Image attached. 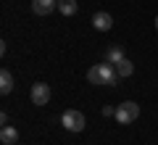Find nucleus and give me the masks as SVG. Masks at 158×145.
Wrapping results in <instances>:
<instances>
[{"instance_id": "f8f14e48", "label": "nucleus", "mask_w": 158, "mask_h": 145, "mask_svg": "<svg viewBox=\"0 0 158 145\" xmlns=\"http://www.w3.org/2000/svg\"><path fill=\"white\" fill-rule=\"evenodd\" d=\"M103 116H116V108L113 106H103Z\"/></svg>"}, {"instance_id": "39448f33", "label": "nucleus", "mask_w": 158, "mask_h": 145, "mask_svg": "<svg viewBox=\"0 0 158 145\" xmlns=\"http://www.w3.org/2000/svg\"><path fill=\"white\" fill-rule=\"evenodd\" d=\"M58 8V0H32V11L37 16H50Z\"/></svg>"}, {"instance_id": "9b49d317", "label": "nucleus", "mask_w": 158, "mask_h": 145, "mask_svg": "<svg viewBox=\"0 0 158 145\" xmlns=\"http://www.w3.org/2000/svg\"><path fill=\"white\" fill-rule=\"evenodd\" d=\"M58 13L61 16H74L77 13V0H58Z\"/></svg>"}, {"instance_id": "ddd939ff", "label": "nucleus", "mask_w": 158, "mask_h": 145, "mask_svg": "<svg viewBox=\"0 0 158 145\" xmlns=\"http://www.w3.org/2000/svg\"><path fill=\"white\" fill-rule=\"evenodd\" d=\"M156 29H158V16H156Z\"/></svg>"}, {"instance_id": "6e6552de", "label": "nucleus", "mask_w": 158, "mask_h": 145, "mask_svg": "<svg viewBox=\"0 0 158 145\" xmlns=\"http://www.w3.org/2000/svg\"><path fill=\"white\" fill-rule=\"evenodd\" d=\"M121 58H127V56H124V48H121V45H108V50H106V61L116 66Z\"/></svg>"}, {"instance_id": "f257e3e1", "label": "nucleus", "mask_w": 158, "mask_h": 145, "mask_svg": "<svg viewBox=\"0 0 158 145\" xmlns=\"http://www.w3.org/2000/svg\"><path fill=\"white\" fill-rule=\"evenodd\" d=\"M118 71H116V66L113 63H108V61H103V63H95V66L87 71V82L90 84H106V87H113V84L118 82Z\"/></svg>"}, {"instance_id": "0eeeda50", "label": "nucleus", "mask_w": 158, "mask_h": 145, "mask_svg": "<svg viewBox=\"0 0 158 145\" xmlns=\"http://www.w3.org/2000/svg\"><path fill=\"white\" fill-rule=\"evenodd\" d=\"M16 140H19V129L16 127L6 124V127L0 129V143H3V145H16Z\"/></svg>"}, {"instance_id": "20e7f679", "label": "nucleus", "mask_w": 158, "mask_h": 145, "mask_svg": "<svg viewBox=\"0 0 158 145\" xmlns=\"http://www.w3.org/2000/svg\"><path fill=\"white\" fill-rule=\"evenodd\" d=\"M50 87H48L45 82H37V84H32V90H29V98H32V103L34 106H48L50 103Z\"/></svg>"}, {"instance_id": "7ed1b4c3", "label": "nucleus", "mask_w": 158, "mask_h": 145, "mask_svg": "<svg viewBox=\"0 0 158 145\" xmlns=\"http://www.w3.org/2000/svg\"><path fill=\"white\" fill-rule=\"evenodd\" d=\"M61 124L69 129V132H82V129H85V113L77 111V108H69V111H63Z\"/></svg>"}, {"instance_id": "f03ea898", "label": "nucleus", "mask_w": 158, "mask_h": 145, "mask_svg": "<svg viewBox=\"0 0 158 145\" xmlns=\"http://www.w3.org/2000/svg\"><path fill=\"white\" fill-rule=\"evenodd\" d=\"M140 119V106L135 100H124L121 106H116V122L118 124H132Z\"/></svg>"}, {"instance_id": "423d86ee", "label": "nucleus", "mask_w": 158, "mask_h": 145, "mask_svg": "<svg viewBox=\"0 0 158 145\" xmlns=\"http://www.w3.org/2000/svg\"><path fill=\"white\" fill-rule=\"evenodd\" d=\"M92 27H95L98 32H108V29L113 27V16H111V13H106V11L95 13V16H92Z\"/></svg>"}, {"instance_id": "9d476101", "label": "nucleus", "mask_w": 158, "mask_h": 145, "mask_svg": "<svg viewBox=\"0 0 158 145\" xmlns=\"http://www.w3.org/2000/svg\"><path fill=\"white\" fill-rule=\"evenodd\" d=\"M116 71H118V77H121V79L132 77V74H135V63H132L129 58H121V61L116 63Z\"/></svg>"}, {"instance_id": "1a4fd4ad", "label": "nucleus", "mask_w": 158, "mask_h": 145, "mask_svg": "<svg viewBox=\"0 0 158 145\" xmlns=\"http://www.w3.org/2000/svg\"><path fill=\"white\" fill-rule=\"evenodd\" d=\"M0 92H3V95L13 92V74L8 71V69H3V71H0Z\"/></svg>"}]
</instances>
